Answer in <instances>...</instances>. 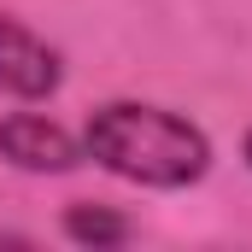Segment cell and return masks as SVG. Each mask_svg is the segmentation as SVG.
<instances>
[{
  "label": "cell",
  "mask_w": 252,
  "mask_h": 252,
  "mask_svg": "<svg viewBox=\"0 0 252 252\" xmlns=\"http://www.w3.org/2000/svg\"><path fill=\"white\" fill-rule=\"evenodd\" d=\"M82 147L94 164H106L112 176L141 182V188H188L211 170L205 129L164 106H141V100H112L88 112Z\"/></svg>",
  "instance_id": "6da1fadb"
},
{
  "label": "cell",
  "mask_w": 252,
  "mask_h": 252,
  "mask_svg": "<svg viewBox=\"0 0 252 252\" xmlns=\"http://www.w3.org/2000/svg\"><path fill=\"white\" fill-rule=\"evenodd\" d=\"M59 82H64L59 53H53L35 30H24L18 18H6V12H0V94L47 100Z\"/></svg>",
  "instance_id": "7a4b0ae2"
},
{
  "label": "cell",
  "mask_w": 252,
  "mask_h": 252,
  "mask_svg": "<svg viewBox=\"0 0 252 252\" xmlns=\"http://www.w3.org/2000/svg\"><path fill=\"white\" fill-rule=\"evenodd\" d=\"M0 158L18 164V170H35V176H64V170L82 164L76 141H70L53 118H41V112H12V118H0Z\"/></svg>",
  "instance_id": "3957f363"
},
{
  "label": "cell",
  "mask_w": 252,
  "mask_h": 252,
  "mask_svg": "<svg viewBox=\"0 0 252 252\" xmlns=\"http://www.w3.org/2000/svg\"><path fill=\"white\" fill-rule=\"evenodd\" d=\"M64 235L76 241V247H124L129 235H135V223H129L124 211H112V205H70L64 211Z\"/></svg>",
  "instance_id": "277c9868"
},
{
  "label": "cell",
  "mask_w": 252,
  "mask_h": 252,
  "mask_svg": "<svg viewBox=\"0 0 252 252\" xmlns=\"http://www.w3.org/2000/svg\"><path fill=\"white\" fill-rule=\"evenodd\" d=\"M247 164H252V129H247Z\"/></svg>",
  "instance_id": "5b68a950"
}]
</instances>
